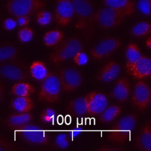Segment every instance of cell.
<instances>
[{
    "instance_id": "cell-29",
    "label": "cell",
    "mask_w": 151,
    "mask_h": 151,
    "mask_svg": "<svg viewBox=\"0 0 151 151\" xmlns=\"http://www.w3.org/2000/svg\"><path fill=\"white\" fill-rule=\"evenodd\" d=\"M52 17V14L49 11L42 9L38 10L35 15L37 22L41 26H45L50 24Z\"/></svg>"
},
{
    "instance_id": "cell-13",
    "label": "cell",
    "mask_w": 151,
    "mask_h": 151,
    "mask_svg": "<svg viewBox=\"0 0 151 151\" xmlns=\"http://www.w3.org/2000/svg\"><path fill=\"white\" fill-rule=\"evenodd\" d=\"M86 94L87 97V113L93 115L100 114L107 107L108 98L104 93L93 91Z\"/></svg>"
},
{
    "instance_id": "cell-32",
    "label": "cell",
    "mask_w": 151,
    "mask_h": 151,
    "mask_svg": "<svg viewBox=\"0 0 151 151\" xmlns=\"http://www.w3.org/2000/svg\"><path fill=\"white\" fill-rule=\"evenodd\" d=\"M55 113H57L52 108H46L41 113L40 115V119L43 122H49L50 120H54Z\"/></svg>"
},
{
    "instance_id": "cell-14",
    "label": "cell",
    "mask_w": 151,
    "mask_h": 151,
    "mask_svg": "<svg viewBox=\"0 0 151 151\" xmlns=\"http://www.w3.org/2000/svg\"><path fill=\"white\" fill-rule=\"evenodd\" d=\"M126 71L134 78L137 80L151 76V58L142 55Z\"/></svg>"
},
{
    "instance_id": "cell-2",
    "label": "cell",
    "mask_w": 151,
    "mask_h": 151,
    "mask_svg": "<svg viewBox=\"0 0 151 151\" xmlns=\"http://www.w3.org/2000/svg\"><path fill=\"white\" fill-rule=\"evenodd\" d=\"M137 123L136 113H129L121 118L107 132V139L113 143L123 144L133 136L134 127Z\"/></svg>"
},
{
    "instance_id": "cell-23",
    "label": "cell",
    "mask_w": 151,
    "mask_h": 151,
    "mask_svg": "<svg viewBox=\"0 0 151 151\" xmlns=\"http://www.w3.org/2000/svg\"><path fill=\"white\" fill-rule=\"evenodd\" d=\"M12 107L19 113H28L34 108V101L29 96L17 97L11 103Z\"/></svg>"
},
{
    "instance_id": "cell-5",
    "label": "cell",
    "mask_w": 151,
    "mask_h": 151,
    "mask_svg": "<svg viewBox=\"0 0 151 151\" xmlns=\"http://www.w3.org/2000/svg\"><path fill=\"white\" fill-rule=\"evenodd\" d=\"M42 81L38 93L39 100L51 103H57L60 99L62 89L56 73H49Z\"/></svg>"
},
{
    "instance_id": "cell-16",
    "label": "cell",
    "mask_w": 151,
    "mask_h": 151,
    "mask_svg": "<svg viewBox=\"0 0 151 151\" xmlns=\"http://www.w3.org/2000/svg\"><path fill=\"white\" fill-rule=\"evenodd\" d=\"M135 147L143 151H151V120L141 127L136 138Z\"/></svg>"
},
{
    "instance_id": "cell-34",
    "label": "cell",
    "mask_w": 151,
    "mask_h": 151,
    "mask_svg": "<svg viewBox=\"0 0 151 151\" xmlns=\"http://www.w3.org/2000/svg\"><path fill=\"white\" fill-rule=\"evenodd\" d=\"M17 22L12 18H8L3 21V28L6 31H11L15 28Z\"/></svg>"
},
{
    "instance_id": "cell-1",
    "label": "cell",
    "mask_w": 151,
    "mask_h": 151,
    "mask_svg": "<svg viewBox=\"0 0 151 151\" xmlns=\"http://www.w3.org/2000/svg\"><path fill=\"white\" fill-rule=\"evenodd\" d=\"M77 18L76 28L80 31L86 41H91L94 33V6L90 0H71Z\"/></svg>"
},
{
    "instance_id": "cell-20",
    "label": "cell",
    "mask_w": 151,
    "mask_h": 151,
    "mask_svg": "<svg viewBox=\"0 0 151 151\" xmlns=\"http://www.w3.org/2000/svg\"><path fill=\"white\" fill-rule=\"evenodd\" d=\"M67 110L73 114L84 115L87 113V94L70 100L67 106Z\"/></svg>"
},
{
    "instance_id": "cell-39",
    "label": "cell",
    "mask_w": 151,
    "mask_h": 151,
    "mask_svg": "<svg viewBox=\"0 0 151 151\" xmlns=\"http://www.w3.org/2000/svg\"><path fill=\"white\" fill-rule=\"evenodd\" d=\"M146 45L149 48L151 49V36L149 37L146 41Z\"/></svg>"
},
{
    "instance_id": "cell-37",
    "label": "cell",
    "mask_w": 151,
    "mask_h": 151,
    "mask_svg": "<svg viewBox=\"0 0 151 151\" xmlns=\"http://www.w3.org/2000/svg\"><path fill=\"white\" fill-rule=\"evenodd\" d=\"M16 21L19 27H27L29 23V18L28 16H20L17 17Z\"/></svg>"
},
{
    "instance_id": "cell-7",
    "label": "cell",
    "mask_w": 151,
    "mask_h": 151,
    "mask_svg": "<svg viewBox=\"0 0 151 151\" xmlns=\"http://www.w3.org/2000/svg\"><path fill=\"white\" fill-rule=\"evenodd\" d=\"M61 89L65 92H72L77 90L81 84L83 76L81 72L74 67H64L57 70Z\"/></svg>"
},
{
    "instance_id": "cell-19",
    "label": "cell",
    "mask_w": 151,
    "mask_h": 151,
    "mask_svg": "<svg viewBox=\"0 0 151 151\" xmlns=\"http://www.w3.org/2000/svg\"><path fill=\"white\" fill-rule=\"evenodd\" d=\"M33 119V116L29 112L12 113L6 120L7 126L14 130H18L21 127L28 124Z\"/></svg>"
},
{
    "instance_id": "cell-38",
    "label": "cell",
    "mask_w": 151,
    "mask_h": 151,
    "mask_svg": "<svg viewBox=\"0 0 151 151\" xmlns=\"http://www.w3.org/2000/svg\"><path fill=\"white\" fill-rule=\"evenodd\" d=\"M96 150H100V151H120V150H123L124 149L120 148L117 146H103L97 148Z\"/></svg>"
},
{
    "instance_id": "cell-22",
    "label": "cell",
    "mask_w": 151,
    "mask_h": 151,
    "mask_svg": "<svg viewBox=\"0 0 151 151\" xmlns=\"http://www.w3.org/2000/svg\"><path fill=\"white\" fill-rule=\"evenodd\" d=\"M142 56L137 44L134 42H131L126 46L125 50L126 64L125 69L129 70Z\"/></svg>"
},
{
    "instance_id": "cell-33",
    "label": "cell",
    "mask_w": 151,
    "mask_h": 151,
    "mask_svg": "<svg viewBox=\"0 0 151 151\" xmlns=\"http://www.w3.org/2000/svg\"><path fill=\"white\" fill-rule=\"evenodd\" d=\"M74 63L78 65H84L86 64L88 61V57L83 51L77 52L73 57Z\"/></svg>"
},
{
    "instance_id": "cell-41",
    "label": "cell",
    "mask_w": 151,
    "mask_h": 151,
    "mask_svg": "<svg viewBox=\"0 0 151 151\" xmlns=\"http://www.w3.org/2000/svg\"><path fill=\"white\" fill-rule=\"evenodd\" d=\"M150 1H151V0H150Z\"/></svg>"
},
{
    "instance_id": "cell-3",
    "label": "cell",
    "mask_w": 151,
    "mask_h": 151,
    "mask_svg": "<svg viewBox=\"0 0 151 151\" xmlns=\"http://www.w3.org/2000/svg\"><path fill=\"white\" fill-rule=\"evenodd\" d=\"M83 45L80 38L71 37L62 40L49 55L51 63L57 64L73 58L78 52L83 51Z\"/></svg>"
},
{
    "instance_id": "cell-11",
    "label": "cell",
    "mask_w": 151,
    "mask_h": 151,
    "mask_svg": "<svg viewBox=\"0 0 151 151\" xmlns=\"http://www.w3.org/2000/svg\"><path fill=\"white\" fill-rule=\"evenodd\" d=\"M74 9L71 0H57L55 5L54 19L61 27L67 26L71 21Z\"/></svg>"
},
{
    "instance_id": "cell-12",
    "label": "cell",
    "mask_w": 151,
    "mask_h": 151,
    "mask_svg": "<svg viewBox=\"0 0 151 151\" xmlns=\"http://www.w3.org/2000/svg\"><path fill=\"white\" fill-rule=\"evenodd\" d=\"M0 73L3 77L17 81H24L28 77L25 67L15 61L2 63Z\"/></svg>"
},
{
    "instance_id": "cell-15",
    "label": "cell",
    "mask_w": 151,
    "mask_h": 151,
    "mask_svg": "<svg viewBox=\"0 0 151 151\" xmlns=\"http://www.w3.org/2000/svg\"><path fill=\"white\" fill-rule=\"evenodd\" d=\"M121 70L120 65L113 60H110L103 65L97 71L96 74V78L98 80L109 83L116 78L119 75Z\"/></svg>"
},
{
    "instance_id": "cell-24",
    "label": "cell",
    "mask_w": 151,
    "mask_h": 151,
    "mask_svg": "<svg viewBox=\"0 0 151 151\" xmlns=\"http://www.w3.org/2000/svg\"><path fill=\"white\" fill-rule=\"evenodd\" d=\"M29 73L31 76L38 81H43L49 73L45 63L41 61H33L29 67Z\"/></svg>"
},
{
    "instance_id": "cell-6",
    "label": "cell",
    "mask_w": 151,
    "mask_h": 151,
    "mask_svg": "<svg viewBox=\"0 0 151 151\" xmlns=\"http://www.w3.org/2000/svg\"><path fill=\"white\" fill-rule=\"evenodd\" d=\"M126 17L122 13L104 5L96 11L95 22L101 29H108L120 25Z\"/></svg>"
},
{
    "instance_id": "cell-21",
    "label": "cell",
    "mask_w": 151,
    "mask_h": 151,
    "mask_svg": "<svg viewBox=\"0 0 151 151\" xmlns=\"http://www.w3.org/2000/svg\"><path fill=\"white\" fill-rule=\"evenodd\" d=\"M18 56V50L12 44L5 42L0 47V61L1 63L14 61Z\"/></svg>"
},
{
    "instance_id": "cell-40",
    "label": "cell",
    "mask_w": 151,
    "mask_h": 151,
    "mask_svg": "<svg viewBox=\"0 0 151 151\" xmlns=\"http://www.w3.org/2000/svg\"><path fill=\"white\" fill-rule=\"evenodd\" d=\"M150 103H151V99H150Z\"/></svg>"
},
{
    "instance_id": "cell-28",
    "label": "cell",
    "mask_w": 151,
    "mask_h": 151,
    "mask_svg": "<svg viewBox=\"0 0 151 151\" xmlns=\"http://www.w3.org/2000/svg\"><path fill=\"white\" fill-rule=\"evenodd\" d=\"M64 38V32L59 29L47 31L43 36V42L47 47H54L58 44Z\"/></svg>"
},
{
    "instance_id": "cell-36",
    "label": "cell",
    "mask_w": 151,
    "mask_h": 151,
    "mask_svg": "<svg viewBox=\"0 0 151 151\" xmlns=\"http://www.w3.org/2000/svg\"><path fill=\"white\" fill-rule=\"evenodd\" d=\"M15 147L11 143H8L2 137H1L0 139V151H5V150H14Z\"/></svg>"
},
{
    "instance_id": "cell-18",
    "label": "cell",
    "mask_w": 151,
    "mask_h": 151,
    "mask_svg": "<svg viewBox=\"0 0 151 151\" xmlns=\"http://www.w3.org/2000/svg\"><path fill=\"white\" fill-rule=\"evenodd\" d=\"M103 2L104 5L116 9L126 17L132 15L136 7L133 0H103Z\"/></svg>"
},
{
    "instance_id": "cell-9",
    "label": "cell",
    "mask_w": 151,
    "mask_h": 151,
    "mask_svg": "<svg viewBox=\"0 0 151 151\" xmlns=\"http://www.w3.org/2000/svg\"><path fill=\"white\" fill-rule=\"evenodd\" d=\"M40 127L28 124L15 130L14 133H19V137L28 143L47 146L50 143V140L49 137H47L45 134L48 129L45 130L44 127L42 129Z\"/></svg>"
},
{
    "instance_id": "cell-25",
    "label": "cell",
    "mask_w": 151,
    "mask_h": 151,
    "mask_svg": "<svg viewBox=\"0 0 151 151\" xmlns=\"http://www.w3.org/2000/svg\"><path fill=\"white\" fill-rule=\"evenodd\" d=\"M122 108L117 104H113L107 107L100 115L99 120L104 123H109L116 119L122 113Z\"/></svg>"
},
{
    "instance_id": "cell-27",
    "label": "cell",
    "mask_w": 151,
    "mask_h": 151,
    "mask_svg": "<svg viewBox=\"0 0 151 151\" xmlns=\"http://www.w3.org/2000/svg\"><path fill=\"white\" fill-rule=\"evenodd\" d=\"M11 91L12 94L17 97L30 96L35 93V88L29 83L19 81L12 86Z\"/></svg>"
},
{
    "instance_id": "cell-8",
    "label": "cell",
    "mask_w": 151,
    "mask_h": 151,
    "mask_svg": "<svg viewBox=\"0 0 151 151\" xmlns=\"http://www.w3.org/2000/svg\"><path fill=\"white\" fill-rule=\"evenodd\" d=\"M122 40L118 37L109 36L100 40L90 51L92 58L96 60L106 58L113 54L122 45Z\"/></svg>"
},
{
    "instance_id": "cell-4",
    "label": "cell",
    "mask_w": 151,
    "mask_h": 151,
    "mask_svg": "<svg viewBox=\"0 0 151 151\" xmlns=\"http://www.w3.org/2000/svg\"><path fill=\"white\" fill-rule=\"evenodd\" d=\"M46 5L44 0H8L6 3V8L9 14L18 17L29 16Z\"/></svg>"
},
{
    "instance_id": "cell-26",
    "label": "cell",
    "mask_w": 151,
    "mask_h": 151,
    "mask_svg": "<svg viewBox=\"0 0 151 151\" xmlns=\"http://www.w3.org/2000/svg\"><path fill=\"white\" fill-rule=\"evenodd\" d=\"M130 34L136 38H143L151 34V22L142 21L135 24L130 31Z\"/></svg>"
},
{
    "instance_id": "cell-35",
    "label": "cell",
    "mask_w": 151,
    "mask_h": 151,
    "mask_svg": "<svg viewBox=\"0 0 151 151\" xmlns=\"http://www.w3.org/2000/svg\"><path fill=\"white\" fill-rule=\"evenodd\" d=\"M56 143L58 146L61 148L67 147L68 145V142L67 139L65 134H61L56 139Z\"/></svg>"
},
{
    "instance_id": "cell-17",
    "label": "cell",
    "mask_w": 151,
    "mask_h": 151,
    "mask_svg": "<svg viewBox=\"0 0 151 151\" xmlns=\"http://www.w3.org/2000/svg\"><path fill=\"white\" fill-rule=\"evenodd\" d=\"M131 87L129 80L125 77H122L117 80L111 95L117 101L123 103L128 99Z\"/></svg>"
},
{
    "instance_id": "cell-31",
    "label": "cell",
    "mask_w": 151,
    "mask_h": 151,
    "mask_svg": "<svg viewBox=\"0 0 151 151\" xmlns=\"http://www.w3.org/2000/svg\"><path fill=\"white\" fill-rule=\"evenodd\" d=\"M136 8L143 15H151V1L150 0H138Z\"/></svg>"
},
{
    "instance_id": "cell-10",
    "label": "cell",
    "mask_w": 151,
    "mask_h": 151,
    "mask_svg": "<svg viewBox=\"0 0 151 151\" xmlns=\"http://www.w3.org/2000/svg\"><path fill=\"white\" fill-rule=\"evenodd\" d=\"M151 99V91L149 85L143 80L137 81L133 88L131 101L138 110L145 111Z\"/></svg>"
},
{
    "instance_id": "cell-30",
    "label": "cell",
    "mask_w": 151,
    "mask_h": 151,
    "mask_svg": "<svg viewBox=\"0 0 151 151\" xmlns=\"http://www.w3.org/2000/svg\"><path fill=\"white\" fill-rule=\"evenodd\" d=\"M33 36V30L31 28L28 27H21L18 32V37L19 40L23 43L29 42L32 39Z\"/></svg>"
}]
</instances>
